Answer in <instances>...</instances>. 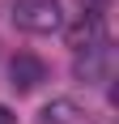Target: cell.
Wrapping results in <instances>:
<instances>
[{
	"mask_svg": "<svg viewBox=\"0 0 119 124\" xmlns=\"http://www.w3.org/2000/svg\"><path fill=\"white\" fill-rule=\"evenodd\" d=\"M9 13H13V22H17V30H26V34H51L64 22L60 0H13Z\"/></svg>",
	"mask_w": 119,
	"mask_h": 124,
	"instance_id": "cell-1",
	"label": "cell"
},
{
	"mask_svg": "<svg viewBox=\"0 0 119 124\" xmlns=\"http://www.w3.org/2000/svg\"><path fill=\"white\" fill-rule=\"evenodd\" d=\"M38 81H47V64L38 56H30V51H17L9 64V86L17 94H30V90H38Z\"/></svg>",
	"mask_w": 119,
	"mask_h": 124,
	"instance_id": "cell-2",
	"label": "cell"
},
{
	"mask_svg": "<svg viewBox=\"0 0 119 124\" xmlns=\"http://www.w3.org/2000/svg\"><path fill=\"white\" fill-rule=\"evenodd\" d=\"M111 64H115L111 43H94V47L77 51V77H81V81H106V77H111Z\"/></svg>",
	"mask_w": 119,
	"mask_h": 124,
	"instance_id": "cell-3",
	"label": "cell"
},
{
	"mask_svg": "<svg viewBox=\"0 0 119 124\" xmlns=\"http://www.w3.org/2000/svg\"><path fill=\"white\" fill-rule=\"evenodd\" d=\"M94 43H106V17H102V9H85L77 17V26L68 30V47L85 51V47H94Z\"/></svg>",
	"mask_w": 119,
	"mask_h": 124,
	"instance_id": "cell-4",
	"label": "cell"
},
{
	"mask_svg": "<svg viewBox=\"0 0 119 124\" xmlns=\"http://www.w3.org/2000/svg\"><path fill=\"white\" fill-rule=\"evenodd\" d=\"M38 124H89V116H85L77 103L55 99V103H47V107H43V120H38Z\"/></svg>",
	"mask_w": 119,
	"mask_h": 124,
	"instance_id": "cell-5",
	"label": "cell"
},
{
	"mask_svg": "<svg viewBox=\"0 0 119 124\" xmlns=\"http://www.w3.org/2000/svg\"><path fill=\"white\" fill-rule=\"evenodd\" d=\"M0 124H17V116H13L9 107H4V103H0Z\"/></svg>",
	"mask_w": 119,
	"mask_h": 124,
	"instance_id": "cell-6",
	"label": "cell"
}]
</instances>
